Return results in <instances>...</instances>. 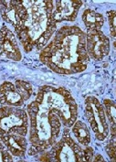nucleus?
I'll return each instance as SVG.
<instances>
[{"label":"nucleus","instance_id":"20e7f679","mask_svg":"<svg viewBox=\"0 0 116 162\" xmlns=\"http://www.w3.org/2000/svg\"><path fill=\"white\" fill-rule=\"evenodd\" d=\"M109 15V22H110V29H111V34H112V38H115V11L112 10V11L108 12Z\"/></svg>","mask_w":116,"mask_h":162},{"label":"nucleus","instance_id":"f257e3e1","mask_svg":"<svg viewBox=\"0 0 116 162\" xmlns=\"http://www.w3.org/2000/svg\"><path fill=\"white\" fill-rule=\"evenodd\" d=\"M87 48L88 52L93 59L101 60L110 50L109 39L100 30H89Z\"/></svg>","mask_w":116,"mask_h":162},{"label":"nucleus","instance_id":"423d86ee","mask_svg":"<svg viewBox=\"0 0 116 162\" xmlns=\"http://www.w3.org/2000/svg\"><path fill=\"white\" fill-rule=\"evenodd\" d=\"M43 97H44V93H43L41 90H39V93H38V95H37V98H36V102H37L38 104H41V103L43 102Z\"/></svg>","mask_w":116,"mask_h":162},{"label":"nucleus","instance_id":"39448f33","mask_svg":"<svg viewBox=\"0 0 116 162\" xmlns=\"http://www.w3.org/2000/svg\"><path fill=\"white\" fill-rule=\"evenodd\" d=\"M92 155H93V149L91 148V147H87V148L85 149V151H84L83 159L87 160V161H90V160H91Z\"/></svg>","mask_w":116,"mask_h":162},{"label":"nucleus","instance_id":"7ed1b4c3","mask_svg":"<svg viewBox=\"0 0 116 162\" xmlns=\"http://www.w3.org/2000/svg\"><path fill=\"white\" fill-rule=\"evenodd\" d=\"M74 135L78 138V140L83 144V145H88L90 142V133L86 125L81 122H77L74 125L73 127Z\"/></svg>","mask_w":116,"mask_h":162},{"label":"nucleus","instance_id":"0eeeda50","mask_svg":"<svg viewBox=\"0 0 116 162\" xmlns=\"http://www.w3.org/2000/svg\"><path fill=\"white\" fill-rule=\"evenodd\" d=\"M3 160L4 161H12V158L6 152H3Z\"/></svg>","mask_w":116,"mask_h":162},{"label":"nucleus","instance_id":"6e6552de","mask_svg":"<svg viewBox=\"0 0 116 162\" xmlns=\"http://www.w3.org/2000/svg\"><path fill=\"white\" fill-rule=\"evenodd\" d=\"M94 160H95V161H99V160H101V161H102V160H103V157H101L100 155H97V157L95 158Z\"/></svg>","mask_w":116,"mask_h":162},{"label":"nucleus","instance_id":"f03ea898","mask_svg":"<svg viewBox=\"0 0 116 162\" xmlns=\"http://www.w3.org/2000/svg\"><path fill=\"white\" fill-rule=\"evenodd\" d=\"M82 18H83L89 30H100L102 26L103 25V16L98 13H95L94 11H91L90 9L84 11Z\"/></svg>","mask_w":116,"mask_h":162}]
</instances>
